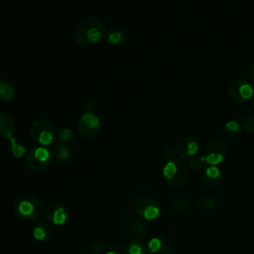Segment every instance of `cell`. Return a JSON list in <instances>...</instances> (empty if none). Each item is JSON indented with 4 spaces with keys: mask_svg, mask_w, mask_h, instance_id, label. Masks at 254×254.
<instances>
[{
    "mask_svg": "<svg viewBox=\"0 0 254 254\" xmlns=\"http://www.w3.org/2000/svg\"><path fill=\"white\" fill-rule=\"evenodd\" d=\"M105 36V27L101 20L96 17L83 18L74 30L76 42L83 47L94 46Z\"/></svg>",
    "mask_w": 254,
    "mask_h": 254,
    "instance_id": "6da1fadb",
    "label": "cell"
},
{
    "mask_svg": "<svg viewBox=\"0 0 254 254\" xmlns=\"http://www.w3.org/2000/svg\"><path fill=\"white\" fill-rule=\"evenodd\" d=\"M163 176L168 186L173 189L182 188L188 181L189 172L186 165L177 159L167 162L163 169Z\"/></svg>",
    "mask_w": 254,
    "mask_h": 254,
    "instance_id": "7a4b0ae2",
    "label": "cell"
},
{
    "mask_svg": "<svg viewBox=\"0 0 254 254\" xmlns=\"http://www.w3.org/2000/svg\"><path fill=\"white\" fill-rule=\"evenodd\" d=\"M15 212L22 218L34 220L43 214L44 208L41 201L32 195H23L14 203Z\"/></svg>",
    "mask_w": 254,
    "mask_h": 254,
    "instance_id": "3957f363",
    "label": "cell"
},
{
    "mask_svg": "<svg viewBox=\"0 0 254 254\" xmlns=\"http://www.w3.org/2000/svg\"><path fill=\"white\" fill-rule=\"evenodd\" d=\"M29 131L32 139L44 147L52 144L56 137L55 127L44 118L34 119L30 124Z\"/></svg>",
    "mask_w": 254,
    "mask_h": 254,
    "instance_id": "277c9868",
    "label": "cell"
},
{
    "mask_svg": "<svg viewBox=\"0 0 254 254\" xmlns=\"http://www.w3.org/2000/svg\"><path fill=\"white\" fill-rule=\"evenodd\" d=\"M228 97L235 103H243L254 96V88L251 83L244 79L232 81L227 89Z\"/></svg>",
    "mask_w": 254,
    "mask_h": 254,
    "instance_id": "5b68a950",
    "label": "cell"
},
{
    "mask_svg": "<svg viewBox=\"0 0 254 254\" xmlns=\"http://www.w3.org/2000/svg\"><path fill=\"white\" fill-rule=\"evenodd\" d=\"M77 128L79 133L84 138H92L99 133L101 128V120L92 111H87L80 116L77 123Z\"/></svg>",
    "mask_w": 254,
    "mask_h": 254,
    "instance_id": "8992f818",
    "label": "cell"
},
{
    "mask_svg": "<svg viewBox=\"0 0 254 254\" xmlns=\"http://www.w3.org/2000/svg\"><path fill=\"white\" fill-rule=\"evenodd\" d=\"M227 156V145L221 139H214L208 143L204 151L206 164L217 166L221 164Z\"/></svg>",
    "mask_w": 254,
    "mask_h": 254,
    "instance_id": "52a82bcc",
    "label": "cell"
},
{
    "mask_svg": "<svg viewBox=\"0 0 254 254\" xmlns=\"http://www.w3.org/2000/svg\"><path fill=\"white\" fill-rule=\"evenodd\" d=\"M52 156L50 151L44 146H38L30 150L26 157L27 166L35 171L45 169L51 162Z\"/></svg>",
    "mask_w": 254,
    "mask_h": 254,
    "instance_id": "ba28073f",
    "label": "cell"
},
{
    "mask_svg": "<svg viewBox=\"0 0 254 254\" xmlns=\"http://www.w3.org/2000/svg\"><path fill=\"white\" fill-rule=\"evenodd\" d=\"M198 149V143L194 138L186 137L178 143L176 153L181 159H190L197 154Z\"/></svg>",
    "mask_w": 254,
    "mask_h": 254,
    "instance_id": "9c48e42d",
    "label": "cell"
},
{
    "mask_svg": "<svg viewBox=\"0 0 254 254\" xmlns=\"http://www.w3.org/2000/svg\"><path fill=\"white\" fill-rule=\"evenodd\" d=\"M67 208L60 202H53L46 209V216L48 220L57 225L64 224L67 219Z\"/></svg>",
    "mask_w": 254,
    "mask_h": 254,
    "instance_id": "30bf717a",
    "label": "cell"
},
{
    "mask_svg": "<svg viewBox=\"0 0 254 254\" xmlns=\"http://www.w3.org/2000/svg\"><path fill=\"white\" fill-rule=\"evenodd\" d=\"M172 247L171 239L166 236L154 237L148 243V249L151 254H170Z\"/></svg>",
    "mask_w": 254,
    "mask_h": 254,
    "instance_id": "8fae6325",
    "label": "cell"
},
{
    "mask_svg": "<svg viewBox=\"0 0 254 254\" xmlns=\"http://www.w3.org/2000/svg\"><path fill=\"white\" fill-rule=\"evenodd\" d=\"M202 181L208 188L215 189L222 184L223 175L217 166H208L203 172Z\"/></svg>",
    "mask_w": 254,
    "mask_h": 254,
    "instance_id": "7c38bea8",
    "label": "cell"
},
{
    "mask_svg": "<svg viewBox=\"0 0 254 254\" xmlns=\"http://www.w3.org/2000/svg\"><path fill=\"white\" fill-rule=\"evenodd\" d=\"M15 131L16 124L14 119L9 114L0 112V137L11 141L14 139Z\"/></svg>",
    "mask_w": 254,
    "mask_h": 254,
    "instance_id": "4fadbf2b",
    "label": "cell"
},
{
    "mask_svg": "<svg viewBox=\"0 0 254 254\" xmlns=\"http://www.w3.org/2000/svg\"><path fill=\"white\" fill-rule=\"evenodd\" d=\"M127 34L120 28H112L106 34L107 43L115 48L124 46L127 43Z\"/></svg>",
    "mask_w": 254,
    "mask_h": 254,
    "instance_id": "5bb4252c",
    "label": "cell"
},
{
    "mask_svg": "<svg viewBox=\"0 0 254 254\" xmlns=\"http://www.w3.org/2000/svg\"><path fill=\"white\" fill-rule=\"evenodd\" d=\"M53 152L56 159L62 163H66L71 158V150L68 147V145H65L61 142H57L54 145Z\"/></svg>",
    "mask_w": 254,
    "mask_h": 254,
    "instance_id": "9a60e30c",
    "label": "cell"
},
{
    "mask_svg": "<svg viewBox=\"0 0 254 254\" xmlns=\"http://www.w3.org/2000/svg\"><path fill=\"white\" fill-rule=\"evenodd\" d=\"M15 94L16 90L14 85L6 79H0V98L4 101H12Z\"/></svg>",
    "mask_w": 254,
    "mask_h": 254,
    "instance_id": "2e32d148",
    "label": "cell"
},
{
    "mask_svg": "<svg viewBox=\"0 0 254 254\" xmlns=\"http://www.w3.org/2000/svg\"><path fill=\"white\" fill-rule=\"evenodd\" d=\"M242 125L236 120H229L223 125V133L227 137H236L240 134Z\"/></svg>",
    "mask_w": 254,
    "mask_h": 254,
    "instance_id": "e0dca14e",
    "label": "cell"
},
{
    "mask_svg": "<svg viewBox=\"0 0 254 254\" xmlns=\"http://www.w3.org/2000/svg\"><path fill=\"white\" fill-rule=\"evenodd\" d=\"M58 138H59V142L64 143V144H65V145L73 144V143L76 141V135H75V133H74L70 128H67V127L62 128V129L59 131Z\"/></svg>",
    "mask_w": 254,
    "mask_h": 254,
    "instance_id": "ac0fdd59",
    "label": "cell"
},
{
    "mask_svg": "<svg viewBox=\"0 0 254 254\" xmlns=\"http://www.w3.org/2000/svg\"><path fill=\"white\" fill-rule=\"evenodd\" d=\"M33 235L34 237L39 240V241H44V240H47L50 235H51V229L50 227L45 224V223H40L38 226H36L34 228V231H33Z\"/></svg>",
    "mask_w": 254,
    "mask_h": 254,
    "instance_id": "d6986e66",
    "label": "cell"
},
{
    "mask_svg": "<svg viewBox=\"0 0 254 254\" xmlns=\"http://www.w3.org/2000/svg\"><path fill=\"white\" fill-rule=\"evenodd\" d=\"M141 215H142L145 219H147V220H153V219L157 218V217L160 215V208H159V206L157 205V203L154 202V203H152V204L147 205V206L143 209Z\"/></svg>",
    "mask_w": 254,
    "mask_h": 254,
    "instance_id": "ffe728a7",
    "label": "cell"
},
{
    "mask_svg": "<svg viewBox=\"0 0 254 254\" xmlns=\"http://www.w3.org/2000/svg\"><path fill=\"white\" fill-rule=\"evenodd\" d=\"M195 205L202 209H211V208L215 207L216 201L211 196H203V197H199L195 200Z\"/></svg>",
    "mask_w": 254,
    "mask_h": 254,
    "instance_id": "44dd1931",
    "label": "cell"
},
{
    "mask_svg": "<svg viewBox=\"0 0 254 254\" xmlns=\"http://www.w3.org/2000/svg\"><path fill=\"white\" fill-rule=\"evenodd\" d=\"M146 246L140 239H133L129 246V254H145Z\"/></svg>",
    "mask_w": 254,
    "mask_h": 254,
    "instance_id": "7402d4cb",
    "label": "cell"
},
{
    "mask_svg": "<svg viewBox=\"0 0 254 254\" xmlns=\"http://www.w3.org/2000/svg\"><path fill=\"white\" fill-rule=\"evenodd\" d=\"M205 163H206V161H205L204 156H196L195 155L192 158H190V160L189 162V167L192 171H198L204 167Z\"/></svg>",
    "mask_w": 254,
    "mask_h": 254,
    "instance_id": "603a6c76",
    "label": "cell"
},
{
    "mask_svg": "<svg viewBox=\"0 0 254 254\" xmlns=\"http://www.w3.org/2000/svg\"><path fill=\"white\" fill-rule=\"evenodd\" d=\"M10 142V148H11V152L12 154L15 156V157H21L25 152H26V149H25V146L19 142L18 140H16L15 138Z\"/></svg>",
    "mask_w": 254,
    "mask_h": 254,
    "instance_id": "cb8c5ba5",
    "label": "cell"
},
{
    "mask_svg": "<svg viewBox=\"0 0 254 254\" xmlns=\"http://www.w3.org/2000/svg\"><path fill=\"white\" fill-rule=\"evenodd\" d=\"M190 205V202L186 199H179V200H176L172 203V208L173 210H175L176 212H179V213H186L189 211Z\"/></svg>",
    "mask_w": 254,
    "mask_h": 254,
    "instance_id": "d4e9b609",
    "label": "cell"
},
{
    "mask_svg": "<svg viewBox=\"0 0 254 254\" xmlns=\"http://www.w3.org/2000/svg\"><path fill=\"white\" fill-rule=\"evenodd\" d=\"M242 128H244L248 133L254 134V114H249L243 119Z\"/></svg>",
    "mask_w": 254,
    "mask_h": 254,
    "instance_id": "484cf974",
    "label": "cell"
},
{
    "mask_svg": "<svg viewBox=\"0 0 254 254\" xmlns=\"http://www.w3.org/2000/svg\"><path fill=\"white\" fill-rule=\"evenodd\" d=\"M249 77H250V80L252 81V83L254 84V64L251 65L250 67V70H249Z\"/></svg>",
    "mask_w": 254,
    "mask_h": 254,
    "instance_id": "4316f807",
    "label": "cell"
},
{
    "mask_svg": "<svg viewBox=\"0 0 254 254\" xmlns=\"http://www.w3.org/2000/svg\"><path fill=\"white\" fill-rule=\"evenodd\" d=\"M251 104H252V106H253V108H254V96L252 97V101H251Z\"/></svg>",
    "mask_w": 254,
    "mask_h": 254,
    "instance_id": "83f0119b",
    "label": "cell"
},
{
    "mask_svg": "<svg viewBox=\"0 0 254 254\" xmlns=\"http://www.w3.org/2000/svg\"><path fill=\"white\" fill-rule=\"evenodd\" d=\"M106 254H116L115 252H112V251H110V252H107Z\"/></svg>",
    "mask_w": 254,
    "mask_h": 254,
    "instance_id": "f1b7e54d",
    "label": "cell"
}]
</instances>
